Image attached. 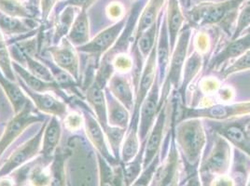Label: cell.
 Segmentation results:
<instances>
[{
    "label": "cell",
    "mask_w": 250,
    "mask_h": 186,
    "mask_svg": "<svg viewBox=\"0 0 250 186\" xmlns=\"http://www.w3.org/2000/svg\"><path fill=\"white\" fill-rule=\"evenodd\" d=\"M248 0H222L219 2H202L192 9L187 10L189 25L212 26L220 25L229 29L237 19L241 7Z\"/></svg>",
    "instance_id": "1"
},
{
    "label": "cell",
    "mask_w": 250,
    "mask_h": 186,
    "mask_svg": "<svg viewBox=\"0 0 250 186\" xmlns=\"http://www.w3.org/2000/svg\"><path fill=\"white\" fill-rule=\"evenodd\" d=\"M247 114H250V102L212 104L204 107H188L185 104H178L177 102L173 113V124L190 118L227 121Z\"/></svg>",
    "instance_id": "2"
},
{
    "label": "cell",
    "mask_w": 250,
    "mask_h": 186,
    "mask_svg": "<svg viewBox=\"0 0 250 186\" xmlns=\"http://www.w3.org/2000/svg\"><path fill=\"white\" fill-rule=\"evenodd\" d=\"M173 132L188 164L190 167L198 165L203 149L207 143L202 119L190 118L183 120L177 123V128Z\"/></svg>",
    "instance_id": "3"
},
{
    "label": "cell",
    "mask_w": 250,
    "mask_h": 186,
    "mask_svg": "<svg viewBox=\"0 0 250 186\" xmlns=\"http://www.w3.org/2000/svg\"><path fill=\"white\" fill-rule=\"evenodd\" d=\"M191 36V26L189 24L184 25L177 37L176 46L172 52L170 62L168 65L167 74L163 82V88L161 91V99L160 106L161 109L168 101V96L172 88L179 90L181 80H182V72L187 60L188 49L189 39Z\"/></svg>",
    "instance_id": "4"
},
{
    "label": "cell",
    "mask_w": 250,
    "mask_h": 186,
    "mask_svg": "<svg viewBox=\"0 0 250 186\" xmlns=\"http://www.w3.org/2000/svg\"><path fill=\"white\" fill-rule=\"evenodd\" d=\"M127 19L128 17H124L112 26H109L100 32L92 40L76 48L77 52L95 56L96 62H98L100 57L108 52L121 37L122 33L125 30Z\"/></svg>",
    "instance_id": "5"
},
{
    "label": "cell",
    "mask_w": 250,
    "mask_h": 186,
    "mask_svg": "<svg viewBox=\"0 0 250 186\" xmlns=\"http://www.w3.org/2000/svg\"><path fill=\"white\" fill-rule=\"evenodd\" d=\"M44 117L42 115L33 113L31 102L26 104L21 111L18 114H15L6 126L0 138V156L27 127L36 122L42 121Z\"/></svg>",
    "instance_id": "6"
},
{
    "label": "cell",
    "mask_w": 250,
    "mask_h": 186,
    "mask_svg": "<svg viewBox=\"0 0 250 186\" xmlns=\"http://www.w3.org/2000/svg\"><path fill=\"white\" fill-rule=\"evenodd\" d=\"M160 87L161 85L159 82V77L157 76L155 82L140 107L138 133L141 143H144L146 141L148 133L150 132L153 125L155 123L158 114L161 111Z\"/></svg>",
    "instance_id": "7"
},
{
    "label": "cell",
    "mask_w": 250,
    "mask_h": 186,
    "mask_svg": "<svg viewBox=\"0 0 250 186\" xmlns=\"http://www.w3.org/2000/svg\"><path fill=\"white\" fill-rule=\"evenodd\" d=\"M46 124L47 122L43 125L38 134L35 135L29 141L25 142L23 145L18 147L10 155V157L0 168V178L10 174L13 170L23 165L27 161L31 160L32 158H34L40 153L41 147L42 146V137Z\"/></svg>",
    "instance_id": "8"
},
{
    "label": "cell",
    "mask_w": 250,
    "mask_h": 186,
    "mask_svg": "<svg viewBox=\"0 0 250 186\" xmlns=\"http://www.w3.org/2000/svg\"><path fill=\"white\" fill-rule=\"evenodd\" d=\"M52 55L54 63L65 72L70 74L75 80L80 78V59L77 50L70 41L65 37L58 45L47 49Z\"/></svg>",
    "instance_id": "9"
},
{
    "label": "cell",
    "mask_w": 250,
    "mask_h": 186,
    "mask_svg": "<svg viewBox=\"0 0 250 186\" xmlns=\"http://www.w3.org/2000/svg\"><path fill=\"white\" fill-rule=\"evenodd\" d=\"M83 114L86 134L91 144L94 145L95 149L97 150V154L102 155L109 164H118L119 161L115 158L114 155L110 153V149L105 141L106 138L104 130L98 120L94 118L90 110H83Z\"/></svg>",
    "instance_id": "10"
},
{
    "label": "cell",
    "mask_w": 250,
    "mask_h": 186,
    "mask_svg": "<svg viewBox=\"0 0 250 186\" xmlns=\"http://www.w3.org/2000/svg\"><path fill=\"white\" fill-rule=\"evenodd\" d=\"M245 122L215 121L212 126L217 134L228 141L229 145H234L247 155H250V138L246 131Z\"/></svg>",
    "instance_id": "11"
},
{
    "label": "cell",
    "mask_w": 250,
    "mask_h": 186,
    "mask_svg": "<svg viewBox=\"0 0 250 186\" xmlns=\"http://www.w3.org/2000/svg\"><path fill=\"white\" fill-rule=\"evenodd\" d=\"M230 145L223 137L217 135L212 152L204 162L202 169L211 174H223L229 167Z\"/></svg>",
    "instance_id": "12"
},
{
    "label": "cell",
    "mask_w": 250,
    "mask_h": 186,
    "mask_svg": "<svg viewBox=\"0 0 250 186\" xmlns=\"http://www.w3.org/2000/svg\"><path fill=\"white\" fill-rule=\"evenodd\" d=\"M167 106L168 103H166L162 107L157 116L155 123L153 125L150 132L146 138L145 144V152L143 157V167L145 168L149 165L159 155L162 143L164 140V133L167 124Z\"/></svg>",
    "instance_id": "13"
},
{
    "label": "cell",
    "mask_w": 250,
    "mask_h": 186,
    "mask_svg": "<svg viewBox=\"0 0 250 186\" xmlns=\"http://www.w3.org/2000/svg\"><path fill=\"white\" fill-rule=\"evenodd\" d=\"M144 65V68L141 73L138 85L136 88V99H135V107L133 114H139L140 107L146 99V95L149 93L153 84L158 76L157 71L156 46L153 48L152 52L148 55Z\"/></svg>",
    "instance_id": "14"
},
{
    "label": "cell",
    "mask_w": 250,
    "mask_h": 186,
    "mask_svg": "<svg viewBox=\"0 0 250 186\" xmlns=\"http://www.w3.org/2000/svg\"><path fill=\"white\" fill-rule=\"evenodd\" d=\"M18 82L27 97L42 113L52 114V116H57L60 118L66 115L67 106L65 103L47 93H37L32 91L21 81L20 77L18 78Z\"/></svg>",
    "instance_id": "15"
},
{
    "label": "cell",
    "mask_w": 250,
    "mask_h": 186,
    "mask_svg": "<svg viewBox=\"0 0 250 186\" xmlns=\"http://www.w3.org/2000/svg\"><path fill=\"white\" fill-rule=\"evenodd\" d=\"M249 51H250V33H247L238 38L229 41L221 52L216 54L209 62L208 69L217 70L223 63L237 59Z\"/></svg>",
    "instance_id": "16"
},
{
    "label": "cell",
    "mask_w": 250,
    "mask_h": 186,
    "mask_svg": "<svg viewBox=\"0 0 250 186\" xmlns=\"http://www.w3.org/2000/svg\"><path fill=\"white\" fill-rule=\"evenodd\" d=\"M157 55V71H158V77L159 82L162 86V84L165 80L166 74H167L168 65L170 62V58L172 55V49L169 40V36L167 31V21H166V15L164 14L163 21L160 26L159 35L156 44Z\"/></svg>",
    "instance_id": "17"
},
{
    "label": "cell",
    "mask_w": 250,
    "mask_h": 186,
    "mask_svg": "<svg viewBox=\"0 0 250 186\" xmlns=\"http://www.w3.org/2000/svg\"><path fill=\"white\" fill-rule=\"evenodd\" d=\"M108 92L131 111L135 107V94L130 79L122 73L115 74L107 83Z\"/></svg>",
    "instance_id": "18"
},
{
    "label": "cell",
    "mask_w": 250,
    "mask_h": 186,
    "mask_svg": "<svg viewBox=\"0 0 250 186\" xmlns=\"http://www.w3.org/2000/svg\"><path fill=\"white\" fill-rule=\"evenodd\" d=\"M155 186H177L178 185V153L175 140H172L167 163L155 173Z\"/></svg>",
    "instance_id": "19"
},
{
    "label": "cell",
    "mask_w": 250,
    "mask_h": 186,
    "mask_svg": "<svg viewBox=\"0 0 250 186\" xmlns=\"http://www.w3.org/2000/svg\"><path fill=\"white\" fill-rule=\"evenodd\" d=\"M12 67L14 72L17 74L18 77H21V81L24 83L30 90L37 92V93H53L59 94L60 97L65 98L66 95L62 92V88L59 86V84L56 82H47L45 80H42L41 78L37 77L33 74L23 68L21 64L17 62H12Z\"/></svg>",
    "instance_id": "20"
},
{
    "label": "cell",
    "mask_w": 250,
    "mask_h": 186,
    "mask_svg": "<svg viewBox=\"0 0 250 186\" xmlns=\"http://www.w3.org/2000/svg\"><path fill=\"white\" fill-rule=\"evenodd\" d=\"M138 125L139 114H132L130 124L126 130L125 140L122 145L121 159L125 164L133 160L140 150L141 141L138 133Z\"/></svg>",
    "instance_id": "21"
},
{
    "label": "cell",
    "mask_w": 250,
    "mask_h": 186,
    "mask_svg": "<svg viewBox=\"0 0 250 186\" xmlns=\"http://www.w3.org/2000/svg\"><path fill=\"white\" fill-rule=\"evenodd\" d=\"M86 99L91 108L94 110L96 119L104 130L107 126V106L104 89L96 83H93L86 89Z\"/></svg>",
    "instance_id": "22"
},
{
    "label": "cell",
    "mask_w": 250,
    "mask_h": 186,
    "mask_svg": "<svg viewBox=\"0 0 250 186\" xmlns=\"http://www.w3.org/2000/svg\"><path fill=\"white\" fill-rule=\"evenodd\" d=\"M62 128L59 118L52 116L46 124L42 137V155L45 159H50L55 154L61 140Z\"/></svg>",
    "instance_id": "23"
},
{
    "label": "cell",
    "mask_w": 250,
    "mask_h": 186,
    "mask_svg": "<svg viewBox=\"0 0 250 186\" xmlns=\"http://www.w3.org/2000/svg\"><path fill=\"white\" fill-rule=\"evenodd\" d=\"M105 99L107 106L108 125L127 130L131 121L130 111L125 105L121 104L111 93H106Z\"/></svg>",
    "instance_id": "24"
},
{
    "label": "cell",
    "mask_w": 250,
    "mask_h": 186,
    "mask_svg": "<svg viewBox=\"0 0 250 186\" xmlns=\"http://www.w3.org/2000/svg\"><path fill=\"white\" fill-rule=\"evenodd\" d=\"M0 86L7 95L14 114H18L24 106L30 103V99L22 91L20 85L6 77L0 71Z\"/></svg>",
    "instance_id": "25"
},
{
    "label": "cell",
    "mask_w": 250,
    "mask_h": 186,
    "mask_svg": "<svg viewBox=\"0 0 250 186\" xmlns=\"http://www.w3.org/2000/svg\"><path fill=\"white\" fill-rule=\"evenodd\" d=\"M166 0H148L147 4L140 12L138 23L136 24L135 33V43L140 37V36L148 29L160 16L162 9L165 5Z\"/></svg>",
    "instance_id": "26"
},
{
    "label": "cell",
    "mask_w": 250,
    "mask_h": 186,
    "mask_svg": "<svg viewBox=\"0 0 250 186\" xmlns=\"http://www.w3.org/2000/svg\"><path fill=\"white\" fill-rule=\"evenodd\" d=\"M66 38L75 48L81 47L90 41V25L87 10H81L75 18Z\"/></svg>",
    "instance_id": "27"
},
{
    "label": "cell",
    "mask_w": 250,
    "mask_h": 186,
    "mask_svg": "<svg viewBox=\"0 0 250 186\" xmlns=\"http://www.w3.org/2000/svg\"><path fill=\"white\" fill-rule=\"evenodd\" d=\"M202 66H203V56L199 52L194 51L185 62V65L182 72L181 85L178 90V93L180 95V99L183 102V104H185L188 87L196 77Z\"/></svg>",
    "instance_id": "28"
},
{
    "label": "cell",
    "mask_w": 250,
    "mask_h": 186,
    "mask_svg": "<svg viewBox=\"0 0 250 186\" xmlns=\"http://www.w3.org/2000/svg\"><path fill=\"white\" fill-rule=\"evenodd\" d=\"M32 21L33 19L11 17L0 12V31L7 36L27 34L37 26V23H32Z\"/></svg>",
    "instance_id": "29"
},
{
    "label": "cell",
    "mask_w": 250,
    "mask_h": 186,
    "mask_svg": "<svg viewBox=\"0 0 250 186\" xmlns=\"http://www.w3.org/2000/svg\"><path fill=\"white\" fill-rule=\"evenodd\" d=\"M163 17H164V12H161L157 21L148 29H146L135 43V46L137 47L138 51L144 59H146L148 57L150 52H152L153 48L156 46L158 32L160 30Z\"/></svg>",
    "instance_id": "30"
},
{
    "label": "cell",
    "mask_w": 250,
    "mask_h": 186,
    "mask_svg": "<svg viewBox=\"0 0 250 186\" xmlns=\"http://www.w3.org/2000/svg\"><path fill=\"white\" fill-rule=\"evenodd\" d=\"M75 20V7L67 6L65 7L62 12L59 14L56 25H55V32L53 37V41L58 45L64 37H66L67 34L70 31V28L73 24Z\"/></svg>",
    "instance_id": "31"
},
{
    "label": "cell",
    "mask_w": 250,
    "mask_h": 186,
    "mask_svg": "<svg viewBox=\"0 0 250 186\" xmlns=\"http://www.w3.org/2000/svg\"><path fill=\"white\" fill-rule=\"evenodd\" d=\"M18 53L21 55L23 61L25 62L28 67L29 72L33 74L34 75L47 82H56L51 70L43 62L39 61L37 58L33 57L31 54L22 51L19 47H18Z\"/></svg>",
    "instance_id": "32"
},
{
    "label": "cell",
    "mask_w": 250,
    "mask_h": 186,
    "mask_svg": "<svg viewBox=\"0 0 250 186\" xmlns=\"http://www.w3.org/2000/svg\"><path fill=\"white\" fill-rule=\"evenodd\" d=\"M0 12L11 17L34 19L35 15L21 0H0Z\"/></svg>",
    "instance_id": "33"
},
{
    "label": "cell",
    "mask_w": 250,
    "mask_h": 186,
    "mask_svg": "<svg viewBox=\"0 0 250 186\" xmlns=\"http://www.w3.org/2000/svg\"><path fill=\"white\" fill-rule=\"evenodd\" d=\"M64 154L60 148H57L51 170V184L50 186H65V171H64Z\"/></svg>",
    "instance_id": "34"
},
{
    "label": "cell",
    "mask_w": 250,
    "mask_h": 186,
    "mask_svg": "<svg viewBox=\"0 0 250 186\" xmlns=\"http://www.w3.org/2000/svg\"><path fill=\"white\" fill-rule=\"evenodd\" d=\"M103 130H104L105 138L108 142V145L110 146L112 155H114L115 158L119 161L120 155H121L120 149L122 148V145L125 140V133L127 130L108 125Z\"/></svg>",
    "instance_id": "35"
},
{
    "label": "cell",
    "mask_w": 250,
    "mask_h": 186,
    "mask_svg": "<svg viewBox=\"0 0 250 186\" xmlns=\"http://www.w3.org/2000/svg\"><path fill=\"white\" fill-rule=\"evenodd\" d=\"M0 71L3 74L11 79L12 81H16V76L14 74L12 61L11 59V53L8 49L7 42L5 41L2 33L0 31Z\"/></svg>",
    "instance_id": "36"
},
{
    "label": "cell",
    "mask_w": 250,
    "mask_h": 186,
    "mask_svg": "<svg viewBox=\"0 0 250 186\" xmlns=\"http://www.w3.org/2000/svg\"><path fill=\"white\" fill-rule=\"evenodd\" d=\"M250 26V0H248L241 7L239 13L237 15L236 24L234 31L231 36V40L238 38L243 35V33L247 31Z\"/></svg>",
    "instance_id": "37"
},
{
    "label": "cell",
    "mask_w": 250,
    "mask_h": 186,
    "mask_svg": "<svg viewBox=\"0 0 250 186\" xmlns=\"http://www.w3.org/2000/svg\"><path fill=\"white\" fill-rule=\"evenodd\" d=\"M28 181L32 186H50L51 170L44 166H35L28 175Z\"/></svg>",
    "instance_id": "38"
},
{
    "label": "cell",
    "mask_w": 250,
    "mask_h": 186,
    "mask_svg": "<svg viewBox=\"0 0 250 186\" xmlns=\"http://www.w3.org/2000/svg\"><path fill=\"white\" fill-rule=\"evenodd\" d=\"M250 69V51L244 53L239 58H237L234 62H232L231 65L225 68L221 74L223 77H228L229 75H231L236 73L242 72V71H247Z\"/></svg>",
    "instance_id": "39"
},
{
    "label": "cell",
    "mask_w": 250,
    "mask_h": 186,
    "mask_svg": "<svg viewBox=\"0 0 250 186\" xmlns=\"http://www.w3.org/2000/svg\"><path fill=\"white\" fill-rule=\"evenodd\" d=\"M100 173V186H113L114 170L102 155L97 154Z\"/></svg>",
    "instance_id": "40"
},
{
    "label": "cell",
    "mask_w": 250,
    "mask_h": 186,
    "mask_svg": "<svg viewBox=\"0 0 250 186\" xmlns=\"http://www.w3.org/2000/svg\"><path fill=\"white\" fill-rule=\"evenodd\" d=\"M111 64H112L115 71L125 74V73L133 70L134 60L126 52H123V53H119V54L115 55L114 57L112 58Z\"/></svg>",
    "instance_id": "41"
},
{
    "label": "cell",
    "mask_w": 250,
    "mask_h": 186,
    "mask_svg": "<svg viewBox=\"0 0 250 186\" xmlns=\"http://www.w3.org/2000/svg\"><path fill=\"white\" fill-rule=\"evenodd\" d=\"M158 165H159V155H157L155 159L149 165L145 167V170L141 173V175L135 180L132 186H148L156 173Z\"/></svg>",
    "instance_id": "42"
},
{
    "label": "cell",
    "mask_w": 250,
    "mask_h": 186,
    "mask_svg": "<svg viewBox=\"0 0 250 186\" xmlns=\"http://www.w3.org/2000/svg\"><path fill=\"white\" fill-rule=\"evenodd\" d=\"M63 124L66 130L70 131H78L84 124L83 115L76 112L69 113L64 116Z\"/></svg>",
    "instance_id": "43"
},
{
    "label": "cell",
    "mask_w": 250,
    "mask_h": 186,
    "mask_svg": "<svg viewBox=\"0 0 250 186\" xmlns=\"http://www.w3.org/2000/svg\"><path fill=\"white\" fill-rule=\"evenodd\" d=\"M200 88L205 94H215L219 92L220 82L216 77H205L200 82Z\"/></svg>",
    "instance_id": "44"
},
{
    "label": "cell",
    "mask_w": 250,
    "mask_h": 186,
    "mask_svg": "<svg viewBox=\"0 0 250 186\" xmlns=\"http://www.w3.org/2000/svg\"><path fill=\"white\" fill-rule=\"evenodd\" d=\"M209 44L210 42H209L208 36L206 35V33H198V35L194 39L195 51L203 55L208 51Z\"/></svg>",
    "instance_id": "45"
},
{
    "label": "cell",
    "mask_w": 250,
    "mask_h": 186,
    "mask_svg": "<svg viewBox=\"0 0 250 186\" xmlns=\"http://www.w3.org/2000/svg\"><path fill=\"white\" fill-rule=\"evenodd\" d=\"M106 13H107V16L112 20H121L125 17L124 9L122 5H120L119 3H113L112 5H109L106 10Z\"/></svg>",
    "instance_id": "46"
},
{
    "label": "cell",
    "mask_w": 250,
    "mask_h": 186,
    "mask_svg": "<svg viewBox=\"0 0 250 186\" xmlns=\"http://www.w3.org/2000/svg\"><path fill=\"white\" fill-rule=\"evenodd\" d=\"M58 0H40L42 9V18L43 21L47 20L52 12L53 7L57 4Z\"/></svg>",
    "instance_id": "47"
},
{
    "label": "cell",
    "mask_w": 250,
    "mask_h": 186,
    "mask_svg": "<svg viewBox=\"0 0 250 186\" xmlns=\"http://www.w3.org/2000/svg\"><path fill=\"white\" fill-rule=\"evenodd\" d=\"M96 0H65L64 1V7L71 6V7H77L81 10H88Z\"/></svg>",
    "instance_id": "48"
},
{
    "label": "cell",
    "mask_w": 250,
    "mask_h": 186,
    "mask_svg": "<svg viewBox=\"0 0 250 186\" xmlns=\"http://www.w3.org/2000/svg\"><path fill=\"white\" fill-rule=\"evenodd\" d=\"M113 186H125L124 170L121 167H116L113 177Z\"/></svg>",
    "instance_id": "49"
},
{
    "label": "cell",
    "mask_w": 250,
    "mask_h": 186,
    "mask_svg": "<svg viewBox=\"0 0 250 186\" xmlns=\"http://www.w3.org/2000/svg\"><path fill=\"white\" fill-rule=\"evenodd\" d=\"M219 94V98L220 100H223L224 102H228L229 100H230L233 96V93L230 91L229 88H225V89H222L220 91Z\"/></svg>",
    "instance_id": "50"
},
{
    "label": "cell",
    "mask_w": 250,
    "mask_h": 186,
    "mask_svg": "<svg viewBox=\"0 0 250 186\" xmlns=\"http://www.w3.org/2000/svg\"><path fill=\"white\" fill-rule=\"evenodd\" d=\"M214 186H232V182L228 177H220L216 182H214Z\"/></svg>",
    "instance_id": "51"
},
{
    "label": "cell",
    "mask_w": 250,
    "mask_h": 186,
    "mask_svg": "<svg viewBox=\"0 0 250 186\" xmlns=\"http://www.w3.org/2000/svg\"><path fill=\"white\" fill-rule=\"evenodd\" d=\"M186 186H201L199 177L196 173H193V175L190 176V178L188 180Z\"/></svg>",
    "instance_id": "52"
},
{
    "label": "cell",
    "mask_w": 250,
    "mask_h": 186,
    "mask_svg": "<svg viewBox=\"0 0 250 186\" xmlns=\"http://www.w3.org/2000/svg\"><path fill=\"white\" fill-rule=\"evenodd\" d=\"M0 186H14V182L7 177L0 178Z\"/></svg>",
    "instance_id": "53"
},
{
    "label": "cell",
    "mask_w": 250,
    "mask_h": 186,
    "mask_svg": "<svg viewBox=\"0 0 250 186\" xmlns=\"http://www.w3.org/2000/svg\"><path fill=\"white\" fill-rule=\"evenodd\" d=\"M179 3H180V6H181L182 9L188 10L189 7H190V5H189L190 2H189V0H179Z\"/></svg>",
    "instance_id": "54"
},
{
    "label": "cell",
    "mask_w": 250,
    "mask_h": 186,
    "mask_svg": "<svg viewBox=\"0 0 250 186\" xmlns=\"http://www.w3.org/2000/svg\"><path fill=\"white\" fill-rule=\"evenodd\" d=\"M245 129H246V131L249 135V137L250 138V119L249 120H246L245 122Z\"/></svg>",
    "instance_id": "55"
},
{
    "label": "cell",
    "mask_w": 250,
    "mask_h": 186,
    "mask_svg": "<svg viewBox=\"0 0 250 186\" xmlns=\"http://www.w3.org/2000/svg\"><path fill=\"white\" fill-rule=\"evenodd\" d=\"M28 1H30V2H33V3H38L39 2V0H28Z\"/></svg>",
    "instance_id": "56"
},
{
    "label": "cell",
    "mask_w": 250,
    "mask_h": 186,
    "mask_svg": "<svg viewBox=\"0 0 250 186\" xmlns=\"http://www.w3.org/2000/svg\"><path fill=\"white\" fill-rule=\"evenodd\" d=\"M245 33H246V34H247V33H250V26L247 29V31L245 32Z\"/></svg>",
    "instance_id": "57"
},
{
    "label": "cell",
    "mask_w": 250,
    "mask_h": 186,
    "mask_svg": "<svg viewBox=\"0 0 250 186\" xmlns=\"http://www.w3.org/2000/svg\"><path fill=\"white\" fill-rule=\"evenodd\" d=\"M250 186V183H249V186Z\"/></svg>",
    "instance_id": "58"
}]
</instances>
